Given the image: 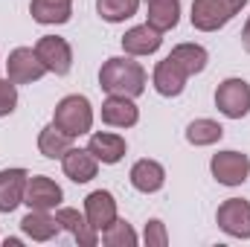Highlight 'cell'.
I'll list each match as a JSON object with an SVG mask.
<instances>
[{
	"label": "cell",
	"instance_id": "obj_1",
	"mask_svg": "<svg viewBox=\"0 0 250 247\" xmlns=\"http://www.w3.org/2000/svg\"><path fill=\"white\" fill-rule=\"evenodd\" d=\"M146 82H148V76H146L143 64L134 62V56H114L99 70V87L111 96L137 99L146 90Z\"/></svg>",
	"mask_w": 250,
	"mask_h": 247
},
{
	"label": "cell",
	"instance_id": "obj_2",
	"mask_svg": "<svg viewBox=\"0 0 250 247\" xmlns=\"http://www.w3.org/2000/svg\"><path fill=\"white\" fill-rule=\"evenodd\" d=\"M248 0H192V26L198 32H218L221 26H227Z\"/></svg>",
	"mask_w": 250,
	"mask_h": 247
},
{
	"label": "cell",
	"instance_id": "obj_3",
	"mask_svg": "<svg viewBox=\"0 0 250 247\" xmlns=\"http://www.w3.org/2000/svg\"><path fill=\"white\" fill-rule=\"evenodd\" d=\"M53 123L59 125L64 134H70L73 140L82 137V134H90V128H93V108H90V99L82 96V93L64 96L62 102L56 105Z\"/></svg>",
	"mask_w": 250,
	"mask_h": 247
},
{
	"label": "cell",
	"instance_id": "obj_4",
	"mask_svg": "<svg viewBox=\"0 0 250 247\" xmlns=\"http://www.w3.org/2000/svg\"><path fill=\"white\" fill-rule=\"evenodd\" d=\"M215 108L227 120H242L250 114V84L245 79H224L215 87Z\"/></svg>",
	"mask_w": 250,
	"mask_h": 247
},
{
	"label": "cell",
	"instance_id": "obj_5",
	"mask_svg": "<svg viewBox=\"0 0 250 247\" xmlns=\"http://www.w3.org/2000/svg\"><path fill=\"white\" fill-rule=\"evenodd\" d=\"M47 76V67L38 59L35 47H18L9 53V62H6V79H12L15 84H32L38 79Z\"/></svg>",
	"mask_w": 250,
	"mask_h": 247
},
{
	"label": "cell",
	"instance_id": "obj_6",
	"mask_svg": "<svg viewBox=\"0 0 250 247\" xmlns=\"http://www.w3.org/2000/svg\"><path fill=\"white\" fill-rule=\"evenodd\" d=\"M209 172L221 186H242L250 175V157L242 151H218L209 160Z\"/></svg>",
	"mask_w": 250,
	"mask_h": 247
},
{
	"label": "cell",
	"instance_id": "obj_7",
	"mask_svg": "<svg viewBox=\"0 0 250 247\" xmlns=\"http://www.w3.org/2000/svg\"><path fill=\"white\" fill-rule=\"evenodd\" d=\"M215 224L233 239H250V201L227 198L215 212Z\"/></svg>",
	"mask_w": 250,
	"mask_h": 247
},
{
	"label": "cell",
	"instance_id": "obj_8",
	"mask_svg": "<svg viewBox=\"0 0 250 247\" xmlns=\"http://www.w3.org/2000/svg\"><path fill=\"white\" fill-rule=\"evenodd\" d=\"M62 201H64V192L53 178H47V175H32V178L26 181L23 204H26L29 209H47V212H50V209H59Z\"/></svg>",
	"mask_w": 250,
	"mask_h": 247
},
{
	"label": "cell",
	"instance_id": "obj_9",
	"mask_svg": "<svg viewBox=\"0 0 250 247\" xmlns=\"http://www.w3.org/2000/svg\"><path fill=\"white\" fill-rule=\"evenodd\" d=\"M35 53L44 62L47 73L67 76L70 67H73V50H70V44L64 38H59V35H41L38 44H35Z\"/></svg>",
	"mask_w": 250,
	"mask_h": 247
},
{
	"label": "cell",
	"instance_id": "obj_10",
	"mask_svg": "<svg viewBox=\"0 0 250 247\" xmlns=\"http://www.w3.org/2000/svg\"><path fill=\"white\" fill-rule=\"evenodd\" d=\"M84 215H87V221H90V227H93L96 233L108 230V227L120 218V215H117V201H114V195H111L108 189L90 192V195L84 198Z\"/></svg>",
	"mask_w": 250,
	"mask_h": 247
},
{
	"label": "cell",
	"instance_id": "obj_11",
	"mask_svg": "<svg viewBox=\"0 0 250 247\" xmlns=\"http://www.w3.org/2000/svg\"><path fill=\"white\" fill-rule=\"evenodd\" d=\"M160 44H163V32H160V29H154V26H148V23L131 26V29L123 35L125 56H134V59L157 53V50H160Z\"/></svg>",
	"mask_w": 250,
	"mask_h": 247
},
{
	"label": "cell",
	"instance_id": "obj_12",
	"mask_svg": "<svg viewBox=\"0 0 250 247\" xmlns=\"http://www.w3.org/2000/svg\"><path fill=\"white\" fill-rule=\"evenodd\" d=\"M87 151H90L99 163L117 166V163L125 157L128 145H125L123 137L114 134V131H96V134H90V140H87Z\"/></svg>",
	"mask_w": 250,
	"mask_h": 247
},
{
	"label": "cell",
	"instance_id": "obj_13",
	"mask_svg": "<svg viewBox=\"0 0 250 247\" xmlns=\"http://www.w3.org/2000/svg\"><path fill=\"white\" fill-rule=\"evenodd\" d=\"M56 218H59L62 230H67L82 247H96L99 233L90 227V221H87L84 212H79V209H73V206H59V209H56Z\"/></svg>",
	"mask_w": 250,
	"mask_h": 247
},
{
	"label": "cell",
	"instance_id": "obj_14",
	"mask_svg": "<svg viewBox=\"0 0 250 247\" xmlns=\"http://www.w3.org/2000/svg\"><path fill=\"white\" fill-rule=\"evenodd\" d=\"M102 123L111 128H131L140 123V108L131 96H111L102 102Z\"/></svg>",
	"mask_w": 250,
	"mask_h": 247
},
{
	"label": "cell",
	"instance_id": "obj_15",
	"mask_svg": "<svg viewBox=\"0 0 250 247\" xmlns=\"http://www.w3.org/2000/svg\"><path fill=\"white\" fill-rule=\"evenodd\" d=\"M62 169L73 184H90L99 172V160L87 148H70L62 157Z\"/></svg>",
	"mask_w": 250,
	"mask_h": 247
},
{
	"label": "cell",
	"instance_id": "obj_16",
	"mask_svg": "<svg viewBox=\"0 0 250 247\" xmlns=\"http://www.w3.org/2000/svg\"><path fill=\"white\" fill-rule=\"evenodd\" d=\"M21 230L26 239L32 242H53L59 233H62V224L56 215H50L47 209H29L23 218H21Z\"/></svg>",
	"mask_w": 250,
	"mask_h": 247
},
{
	"label": "cell",
	"instance_id": "obj_17",
	"mask_svg": "<svg viewBox=\"0 0 250 247\" xmlns=\"http://www.w3.org/2000/svg\"><path fill=\"white\" fill-rule=\"evenodd\" d=\"M187 79H189V76L175 62H172L169 56H166L163 62H157V67H154V76H151L154 90H157L160 96H166V99L181 96V93H184V87H187Z\"/></svg>",
	"mask_w": 250,
	"mask_h": 247
},
{
	"label": "cell",
	"instance_id": "obj_18",
	"mask_svg": "<svg viewBox=\"0 0 250 247\" xmlns=\"http://www.w3.org/2000/svg\"><path fill=\"white\" fill-rule=\"evenodd\" d=\"M29 181L26 169H3L0 172V212H15L23 204V189Z\"/></svg>",
	"mask_w": 250,
	"mask_h": 247
},
{
	"label": "cell",
	"instance_id": "obj_19",
	"mask_svg": "<svg viewBox=\"0 0 250 247\" xmlns=\"http://www.w3.org/2000/svg\"><path fill=\"white\" fill-rule=\"evenodd\" d=\"M131 186L137 189V192H143V195H151V192H160L163 184H166V169L157 163V160H137L134 166H131Z\"/></svg>",
	"mask_w": 250,
	"mask_h": 247
},
{
	"label": "cell",
	"instance_id": "obj_20",
	"mask_svg": "<svg viewBox=\"0 0 250 247\" xmlns=\"http://www.w3.org/2000/svg\"><path fill=\"white\" fill-rule=\"evenodd\" d=\"M181 21V0H146V23L169 32Z\"/></svg>",
	"mask_w": 250,
	"mask_h": 247
},
{
	"label": "cell",
	"instance_id": "obj_21",
	"mask_svg": "<svg viewBox=\"0 0 250 247\" xmlns=\"http://www.w3.org/2000/svg\"><path fill=\"white\" fill-rule=\"evenodd\" d=\"M29 15H32V21H38L44 26L67 23L73 15V0H32Z\"/></svg>",
	"mask_w": 250,
	"mask_h": 247
},
{
	"label": "cell",
	"instance_id": "obj_22",
	"mask_svg": "<svg viewBox=\"0 0 250 247\" xmlns=\"http://www.w3.org/2000/svg\"><path fill=\"white\" fill-rule=\"evenodd\" d=\"M70 148H73V137L64 134L56 123H50V125L41 128V134H38V151H41L47 160H62Z\"/></svg>",
	"mask_w": 250,
	"mask_h": 247
},
{
	"label": "cell",
	"instance_id": "obj_23",
	"mask_svg": "<svg viewBox=\"0 0 250 247\" xmlns=\"http://www.w3.org/2000/svg\"><path fill=\"white\" fill-rule=\"evenodd\" d=\"M169 59L178 64L187 76H198V73H204V67L209 62V53H207L201 44H178V47L169 53Z\"/></svg>",
	"mask_w": 250,
	"mask_h": 247
},
{
	"label": "cell",
	"instance_id": "obj_24",
	"mask_svg": "<svg viewBox=\"0 0 250 247\" xmlns=\"http://www.w3.org/2000/svg\"><path fill=\"white\" fill-rule=\"evenodd\" d=\"M137 9H140V0H96V12L108 23H123L137 15Z\"/></svg>",
	"mask_w": 250,
	"mask_h": 247
},
{
	"label": "cell",
	"instance_id": "obj_25",
	"mask_svg": "<svg viewBox=\"0 0 250 247\" xmlns=\"http://www.w3.org/2000/svg\"><path fill=\"white\" fill-rule=\"evenodd\" d=\"M224 137V128L215 120H195L187 125V140L192 145H215Z\"/></svg>",
	"mask_w": 250,
	"mask_h": 247
},
{
	"label": "cell",
	"instance_id": "obj_26",
	"mask_svg": "<svg viewBox=\"0 0 250 247\" xmlns=\"http://www.w3.org/2000/svg\"><path fill=\"white\" fill-rule=\"evenodd\" d=\"M102 242L108 247H134L140 239H137V233H134V227L128 224V221H114L108 230H102Z\"/></svg>",
	"mask_w": 250,
	"mask_h": 247
},
{
	"label": "cell",
	"instance_id": "obj_27",
	"mask_svg": "<svg viewBox=\"0 0 250 247\" xmlns=\"http://www.w3.org/2000/svg\"><path fill=\"white\" fill-rule=\"evenodd\" d=\"M143 242L148 247H166L169 245V233H166V224L160 218H151L143 230Z\"/></svg>",
	"mask_w": 250,
	"mask_h": 247
},
{
	"label": "cell",
	"instance_id": "obj_28",
	"mask_svg": "<svg viewBox=\"0 0 250 247\" xmlns=\"http://www.w3.org/2000/svg\"><path fill=\"white\" fill-rule=\"evenodd\" d=\"M18 108V84L12 79H0V117L15 114Z\"/></svg>",
	"mask_w": 250,
	"mask_h": 247
},
{
	"label": "cell",
	"instance_id": "obj_29",
	"mask_svg": "<svg viewBox=\"0 0 250 247\" xmlns=\"http://www.w3.org/2000/svg\"><path fill=\"white\" fill-rule=\"evenodd\" d=\"M242 47H245V53H250V18L245 23V29H242Z\"/></svg>",
	"mask_w": 250,
	"mask_h": 247
}]
</instances>
